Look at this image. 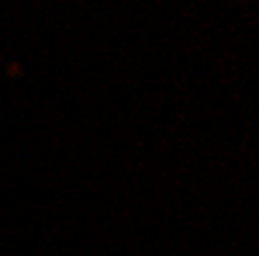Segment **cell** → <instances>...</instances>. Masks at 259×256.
Returning a JSON list of instances; mask_svg holds the SVG:
<instances>
[{"instance_id":"obj_1","label":"cell","mask_w":259,"mask_h":256,"mask_svg":"<svg viewBox=\"0 0 259 256\" xmlns=\"http://www.w3.org/2000/svg\"><path fill=\"white\" fill-rule=\"evenodd\" d=\"M21 73H24V69H21L18 62H11V66H7V77H21Z\"/></svg>"}]
</instances>
